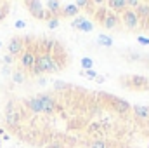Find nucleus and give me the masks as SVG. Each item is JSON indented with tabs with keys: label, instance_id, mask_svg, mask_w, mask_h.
<instances>
[{
	"label": "nucleus",
	"instance_id": "nucleus-1",
	"mask_svg": "<svg viewBox=\"0 0 149 148\" xmlns=\"http://www.w3.org/2000/svg\"><path fill=\"white\" fill-rule=\"evenodd\" d=\"M24 5L28 7L30 14L35 18V19H42V21H49V16H47V11L43 9L45 4L43 2H38V0H28L24 2Z\"/></svg>",
	"mask_w": 149,
	"mask_h": 148
},
{
	"label": "nucleus",
	"instance_id": "nucleus-2",
	"mask_svg": "<svg viewBox=\"0 0 149 148\" xmlns=\"http://www.w3.org/2000/svg\"><path fill=\"white\" fill-rule=\"evenodd\" d=\"M35 59H37V52H35L31 47H26V49L19 54V65H21V70H28V72H31L33 66H35Z\"/></svg>",
	"mask_w": 149,
	"mask_h": 148
},
{
	"label": "nucleus",
	"instance_id": "nucleus-3",
	"mask_svg": "<svg viewBox=\"0 0 149 148\" xmlns=\"http://www.w3.org/2000/svg\"><path fill=\"white\" fill-rule=\"evenodd\" d=\"M120 23H123L128 30H134V28H137V26H139L141 19H139V16L135 14V11L127 9V11H123V12H121V19H120Z\"/></svg>",
	"mask_w": 149,
	"mask_h": 148
},
{
	"label": "nucleus",
	"instance_id": "nucleus-4",
	"mask_svg": "<svg viewBox=\"0 0 149 148\" xmlns=\"http://www.w3.org/2000/svg\"><path fill=\"white\" fill-rule=\"evenodd\" d=\"M19 120H21L19 110H17L12 103H9L7 108H5V124H7L9 127H17V125H19Z\"/></svg>",
	"mask_w": 149,
	"mask_h": 148
},
{
	"label": "nucleus",
	"instance_id": "nucleus-5",
	"mask_svg": "<svg viewBox=\"0 0 149 148\" xmlns=\"http://www.w3.org/2000/svg\"><path fill=\"white\" fill-rule=\"evenodd\" d=\"M7 51H9V54L12 56V58H16V56H19L23 51H24V40L21 37H12L9 40V45H7Z\"/></svg>",
	"mask_w": 149,
	"mask_h": 148
},
{
	"label": "nucleus",
	"instance_id": "nucleus-6",
	"mask_svg": "<svg viewBox=\"0 0 149 148\" xmlns=\"http://www.w3.org/2000/svg\"><path fill=\"white\" fill-rule=\"evenodd\" d=\"M130 84H127V87L128 89H139V91H146L149 89V80L146 77H137V75H134V77H125Z\"/></svg>",
	"mask_w": 149,
	"mask_h": 148
},
{
	"label": "nucleus",
	"instance_id": "nucleus-7",
	"mask_svg": "<svg viewBox=\"0 0 149 148\" xmlns=\"http://www.w3.org/2000/svg\"><path fill=\"white\" fill-rule=\"evenodd\" d=\"M38 99L42 103V108H43V113H54L56 110V101L50 94H38Z\"/></svg>",
	"mask_w": 149,
	"mask_h": 148
},
{
	"label": "nucleus",
	"instance_id": "nucleus-8",
	"mask_svg": "<svg viewBox=\"0 0 149 148\" xmlns=\"http://www.w3.org/2000/svg\"><path fill=\"white\" fill-rule=\"evenodd\" d=\"M109 99L113 101V106L116 108V111H120L121 115H127V113L130 111V108H132V106H130L125 99H121V98H114V96H111Z\"/></svg>",
	"mask_w": 149,
	"mask_h": 148
},
{
	"label": "nucleus",
	"instance_id": "nucleus-9",
	"mask_svg": "<svg viewBox=\"0 0 149 148\" xmlns=\"http://www.w3.org/2000/svg\"><path fill=\"white\" fill-rule=\"evenodd\" d=\"M118 23H120V18L114 14V12H108V16L104 18V21H102V26L104 28H108V30H114L116 26H118Z\"/></svg>",
	"mask_w": 149,
	"mask_h": 148
},
{
	"label": "nucleus",
	"instance_id": "nucleus-10",
	"mask_svg": "<svg viewBox=\"0 0 149 148\" xmlns=\"http://www.w3.org/2000/svg\"><path fill=\"white\" fill-rule=\"evenodd\" d=\"M132 111L137 117V120H149V106L135 105V106H132Z\"/></svg>",
	"mask_w": 149,
	"mask_h": 148
},
{
	"label": "nucleus",
	"instance_id": "nucleus-11",
	"mask_svg": "<svg viewBox=\"0 0 149 148\" xmlns=\"http://www.w3.org/2000/svg\"><path fill=\"white\" fill-rule=\"evenodd\" d=\"M108 7H109V11L111 12H123V11H127V0H109L108 2Z\"/></svg>",
	"mask_w": 149,
	"mask_h": 148
},
{
	"label": "nucleus",
	"instance_id": "nucleus-12",
	"mask_svg": "<svg viewBox=\"0 0 149 148\" xmlns=\"http://www.w3.org/2000/svg\"><path fill=\"white\" fill-rule=\"evenodd\" d=\"M26 106L33 111V113H43V108H42V103H40L38 96H35V98H28V99H26Z\"/></svg>",
	"mask_w": 149,
	"mask_h": 148
},
{
	"label": "nucleus",
	"instance_id": "nucleus-13",
	"mask_svg": "<svg viewBox=\"0 0 149 148\" xmlns=\"http://www.w3.org/2000/svg\"><path fill=\"white\" fill-rule=\"evenodd\" d=\"M76 14H80V9L76 7V4H68L61 9V16L63 18H73Z\"/></svg>",
	"mask_w": 149,
	"mask_h": 148
},
{
	"label": "nucleus",
	"instance_id": "nucleus-14",
	"mask_svg": "<svg viewBox=\"0 0 149 148\" xmlns=\"http://www.w3.org/2000/svg\"><path fill=\"white\" fill-rule=\"evenodd\" d=\"M73 26L80 28V30H83V32H92V28H94V25H92L90 21L83 19V18H78V19H74V21H73Z\"/></svg>",
	"mask_w": 149,
	"mask_h": 148
},
{
	"label": "nucleus",
	"instance_id": "nucleus-15",
	"mask_svg": "<svg viewBox=\"0 0 149 148\" xmlns=\"http://www.w3.org/2000/svg\"><path fill=\"white\" fill-rule=\"evenodd\" d=\"M88 134H92V136H102V134H104L102 124H101V122H92V124L88 125Z\"/></svg>",
	"mask_w": 149,
	"mask_h": 148
},
{
	"label": "nucleus",
	"instance_id": "nucleus-16",
	"mask_svg": "<svg viewBox=\"0 0 149 148\" xmlns=\"http://www.w3.org/2000/svg\"><path fill=\"white\" fill-rule=\"evenodd\" d=\"M135 14L139 16V19H141V21L148 19V16H149V5H146V4H139V7H137Z\"/></svg>",
	"mask_w": 149,
	"mask_h": 148
},
{
	"label": "nucleus",
	"instance_id": "nucleus-17",
	"mask_svg": "<svg viewBox=\"0 0 149 148\" xmlns=\"http://www.w3.org/2000/svg\"><path fill=\"white\" fill-rule=\"evenodd\" d=\"M12 80H14L16 84H23V82H24V75L21 73V72H14V75H12Z\"/></svg>",
	"mask_w": 149,
	"mask_h": 148
},
{
	"label": "nucleus",
	"instance_id": "nucleus-18",
	"mask_svg": "<svg viewBox=\"0 0 149 148\" xmlns=\"http://www.w3.org/2000/svg\"><path fill=\"white\" fill-rule=\"evenodd\" d=\"M47 26H49L50 30L57 28V26H59V18H52V19H49V21H47Z\"/></svg>",
	"mask_w": 149,
	"mask_h": 148
},
{
	"label": "nucleus",
	"instance_id": "nucleus-19",
	"mask_svg": "<svg viewBox=\"0 0 149 148\" xmlns=\"http://www.w3.org/2000/svg\"><path fill=\"white\" fill-rule=\"evenodd\" d=\"M92 65H94V63H92V59H90V58H83V59H81V66H83L85 70H90V68H92Z\"/></svg>",
	"mask_w": 149,
	"mask_h": 148
},
{
	"label": "nucleus",
	"instance_id": "nucleus-20",
	"mask_svg": "<svg viewBox=\"0 0 149 148\" xmlns=\"http://www.w3.org/2000/svg\"><path fill=\"white\" fill-rule=\"evenodd\" d=\"M88 147H90V148H106V143H104V141H101V140H95V141H92Z\"/></svg>",
	"mask_w": 149,
	"mask_h": 148
},
{
	"label": "nucleus",
	"instance_id": "nucleus-21",
	"mask_svg": "<svg viewBox=\"0 0 149 148\" xmlns=\"http://www.w3.org/2000/svg\"><path fill=\"white\" fill-rule=\"evenodd\" d=\"M99 44H102V45H108V47H109V45L113 44V40H111V38H108L106 35H101V37H99Z\"/></svg>",
	"mask_w": 149,
	"mask_h": 148
},
{
	"label": "nucleus",
	"instance_id": "nucleus-22",
	"mask_svg": "<svg viewBox=\"0 0 149 148\" xmlns=\"http://www.w3.org/2000/svg\"><path fill=\"white\" fill-rule=\"evenodd\" d=\"M54 87H56V89H68V84H64V82H56Z\"/></svg>",
	"mask_w": 149,
	"mask_h": 148
},
{
	"label": "nucleus",
	"instance_id": "nucleus-23",
	"mask_svg": "<svg viewBox=\"0 0 149 148\" xmlns=\"http://www.w3.org/2000/svg\"><path fill=\"white\" fill-rule=\"evenodd\" d=\"M139 4L141 2H137V0H130V2H127V7H139Z\"/></svg>",
	"mask_w": 149,
	"mask_h": 148
},
{
	"label": "nucleus",
	"instance_id": "nucleus-24",
	"mask_svg": "<svg viewBox=\"0 0 149 148\" xmlns=\"http://www.w3.org/2000/svg\"><path fill=\"white\" fill-rule=\"evenodd\" d=\"M85 75H87V77H90V78H97V73H95L94 70H87Z\"/></svg>",
	"mask_w": 149,
	"mask_h": 148
},
{
	"label": "nucleus",
	"instance_id": "nucleus-25",
	"mask_svg": "<svg viewBox=\"0 0 149 148\" xmlns=\"http://www.w3.org/2000/svg\"><path fill=\"white\" fill-rule=\"evenodd\" d=\"M137 40L142 44V45H149V38H144V37H137Z\"/></svg>",
	"mask_w": 149,
	"mask_h": 148
},
{
	"label": "nucleus",
	"instance_id": "nucleus-26",
	"mask_svg": "<svg viewBox=\"0 0 149 148\" xmlns=\"http://www.w3.org/2000/svg\"><path fill=\"white\" fill-rule=\"evenodd\" d=\"M3 61H5V63H7V65H10V63H12V61H14V58H12V56H10V54H7V56H5V58H3Z\"/></svg>",
	"mask_w": 149,
	"mask_h": 148
},
{
	"label": "nucleus",
	"instance_id": "nucleus-27",
	"mask_svg": "<svg viewBox=\"0 0 149 148\" xmlns=\"http://www.w3.org/2000/svg\"><path fill=\"white\" fill-rule=\"evenodd\" d=\"M16 28H24V21H16Z\"/></svg>",
	"mask_w": 149,
	"mask_h": 148
},
{
	"label": "nucleus",
	"instance_id": "nucleus-28",
	"mask_svg": "<svg viewBox=\"0 0 149 148\" xmlns=\"http://www.w3.org/2000/svg\"><path fill=\"white\" fill-rule=\"evenodd\" d=\"M144 23H149V16H148V19H144Z\"/></svg>",
	"mask_w": 149,
	"mask_h": 148
},
{
	"label": "nucleus",
	"instance_id": "nucleus-29",
	"mask_svg": "<svg viewBox=\"0 0 149 148\" xmlns=\"http://www.w3.org/2000/svg\"><path fill=\"white\" fill-rule=\"evenodd\" d=\"M0 47H2V42H0Z\"/></svg>",
	"mask_w": 149,
	"mask_h": 148
}]
</instances>
